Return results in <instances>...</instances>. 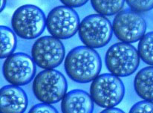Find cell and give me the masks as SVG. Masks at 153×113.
I'll use <instances>...</instances> for the list:
<instances>
[{"label": "cell", "instance_id": "1", "mask_svg": "<svg viewBox=\"0 0 153 113\" xmlns=\"http://www.w3.org/2000/svg\"><path fill=\"white\" fill-rule=\"evenodd\" d=\"M64 67L66 74L74 82L89 83L100 75L101 57L94 48L85 45L77 46L65 56Z\"/></svg>", "mask_w": 153, "mask_h": 113}, {"label": "cell", "instance_id": "2", "mask_svg": "<svg viewBox=\"0 0 153 113\" xmlns=\"http://www.w3.org/2000/svg\"><path fill=\"white\" fill-rule=\"evenodd\" d=\"M45 15L42 9L33 4L18 7L11 18V26L18 36L24 39L39 37L46 28Z\"/></svg>", "mask_w": 153, "mask_h": 113}, {"label": "cell", "instance_id": "3", "mask_svg": "<svg viewBox=\"0 0 153 113\" xmlns=\"http://www.w3.org/2000/svg\"><path fill=\"white\" fill-rule=\"evenodd\" d=\"M68 89L65 76L55 69H44L33 79L32 90L42 103L53 104L62 100Z\"/></svg>", "mask_w": 153, "mask_h": 113}, {"label": "cell", "instance_id": "4", "mask_svg": "<svg viewBox=\"0 0 153 113\" xmlns=\"http://www.w3.org/2000/svg\"><path fill=\"white\" fill-rule=\"evenodd\" d=\"M138 51L130 43L117 42L109 47L105 53V62L111 74L119 77L134 74L140 65Z\"/></svg>", "mask_w": 153, "mask_h": 113}, {"label": "cell", "instance_id": "5", "mask_svg": "<svg viewBox=\"0 0 153 113\" xmlns=\"http://www.w3.org/2000/svg\"><path fill=\"white\" fill-rule=\"evenodd\" d=\"M125 94L123 81L111 73L100 74L90 85V95L94 103L107 109L118 105Z\"/></svg>", "mask_w": 153, "mask_h": 113}, {"label": "cell", "instance_id": "6", "mask_svg": "<svg viewBox=\"0 0 153 113\" xmlns=\"http://www.w3.org/2000/svg\"><path fill=\"white\" fill-rule=\"evenodd\" d=\"M113 33L112 24L109 19L98 13L85 16L80 22L78 30L82 43L94 49L105 46Z\"/></svg>", "mask_w": 153, "mask_h": 113}, {"label": "cell", "instance_id": "7", "mask_svg": "<svg viewBox=\"0 0 153 113\" xmlns=\"http://www.w3.org/2000/svg\"><path fill=\"white\" fill-rule=\"evenodd\" d=\"M79 24L80 19L76 10L65 5L53 7L47 16V30L51 36L59 39H67L74 36Z\"/></svg>", "mask_w": 153, "mask_h": 113}, {"label": "cell", "instance_id": "8", "mask_svg": "<svg viewBox=\"0 0 153 113\" xmlns=\"http://www.w3.org/2000/svg\"><path fill=\"white\" fill-rule=\"evenodd\" d=\"M65 50L60 39L53 36H41L31 48V56L36 65L43 69H53L65 58Z\"/></svg>", "mask_w": 153, "mask_h": 113}, {"label": "cell", "instance_id": "9", "mask_svg": "<svg viewBox=\"0 0 153 113\" xmlns=\"http://www.w3.org/2000/svg\"><path fill=\"white\" fill-rule=\"evenodd\" d=\"M36 63L32 56L23 52L7 56L2 66L3 76L10 84L22 86L28 84L36 74Z\"/></svg>", "mask_w": 153, "mask_h": 113}, {"label": "cell", "instance_id": "10", "mask_svg": "<svg viewBox=\"0 0 153 113\" xmlns=\"http://www.w3.org/2000/svg\"><path fill=\"white\" fill-rule=\"evenodd\" d=\"M146 28L144 18L131 10H122L113 19V33L122 42L133 43L140 41L146 34Z\"/></svg>", "mask_w": 153, "mask_h": 113}, {"label": "cell", "instance_id": "11", "mask_svg": "<svg viewBox=\"0 0 153 113\" xmlns=\"http://www.w3.org/2000/svg\"><path fill=\"white\" fill-rule=\"evenodd\" d=\"M28 106V97L21 87L4 85L0 90V113H24Z\"/></svg>", "mask_w": 153, "mask_h": 113}, {"label": "cell", "instance_id": "12", "mask_svg": "<svg viewBox=\"0 0 153 113\" xmlns=\"http://www.w3.org/2000/svg\"><path fill=\"white\" fill-rule=\"evenodd\" d=\"M61 101L62 113H93L94 111V100L84 90H71Z\"/></svg>", "mask_w": 153, "mask_h": 113}, {"label": "cell", "instance_id": "13", "mask_svg": "<svg viewBox=\"0 0 153 113\" xmlns=\"http://www.w3.org/2000/svg\"><path fill=\"white\" fill-rule=\"evenodd\" d=\"M134 88L140 98L153 101V66L143 68L136 74Z\"/></svg>", "mask_w": 153, "mask_h": 113}, {"label": "cell", "instance_id": "14", "mask_svg": "<svg viewBox=\"0 0 153 113\" xmlns=\"http://www.w3.org/2000/svg\"><path fill=\"white\" fill-rule=\"evenodd\" d=\"M93 9L105 16L117 15L122 11L126 0H90Z\"/></svg>", "mask_w": 153, "mask_h": 113}, {"label": "cell", "instance_id": "15", "mask_svg": "<svg viewBox=\"0 0 153 113\" xmlns=\"http://www.w3.org/2000/svg\"><path fill=\"white\" fill-rule=\"evenodd\" d=\"M16 33L12 29L8 27H0V58H7V56L13 54L16 48Z\"/></svg>", "mask_w": 153, "mask_h": 113}, {"label": "cell", "instance_id": "16", "mask_svg": "<svg viewBox=\"0 0 153 113\" xmlns=\"http://www.w3.org/2000/svg\"><path fill=\"white\" fill-rule=\"evenodd\" d=\"M137 51L140 59L147 65L153 66V31L146 33L139 41Z\"/></svg>", "mask_w": 153, "mask_h": 113}, {"label": "cell", "instance_id": "17", "mask_svg": "<svg viewBox=\"0 0 153 113\" xmlns=\"http://www.w3.org/2000/svg\"><path fill=\"white\" fill-rule=\"evenodd\" d=\"M132 11L138 13H146L153 9V0H126Z\"/></svg>", "mask_w": 153, "mask_h": 113}, {"label": "cell", "instance_id": "18", "mask_svg": "<svg viewBox=\"0 0 153 113\" xmlns=\"http://www.w3.org/2000/svg\"><path fill=\"white\" fill-rule=\"evenodd\" d=\"M128 113H153V101L141 100L133 105Z\"/></svg>", "mask_w": 153, "mask_h": 113}, {"label": "cell", "instance_id": "19", "mask_svg": "<svg viewBox=\"0 0 153 113\" xmlns=\"http://www.w3.org/2000/svg\"><path fill=\"white\" fill-rule=\"evenodd\" d=\"M28 113H59L51 104L41 103L32 106Z\"/></svg>", "mask_w": 153, "mask_h": 113}, {"label": "cell", "instance_id": "20", "mask_svg": "<svg viewBox=\"0 0 153 113\" xmlns=\"http://www.w3.org/2000/svg\"><path fill=\"white\" fill-rule=\"evenodd\" d=\"M59 1L63 4V5L71 8H75L85 4L88 0H59Z\"/></svg>", "mask_w": 153, "mask_h": 113}, {"label": "cell", "instance_id": "21", "mask_svg": "<svg viewBox=\"0 0 153 113\" xmlns=\"http://www.w3.org/2000/svg\"><path fill=\"white\" fill-rule=\"evenodd\" d=\"M100 113H125L123 110L118 108L112 107V108H107L102 110Z\"/></svg>", "mask_w": 153, "mask_h": 113}, {"label": "cell", "instance_id": "22", "mask_svg": "<svg viewBox=\"0 0 153 113\" xmlns=\"http://www.w3.org/2000/svg\"><path fill=\"white\" fill-rule=\"evenodd\" d=\"M6 4V0H1V7H0V10L2 11L3 9L4 8Z\"/></svg>", "mask_w": 153, "mask_h": 113}]
</instances>
